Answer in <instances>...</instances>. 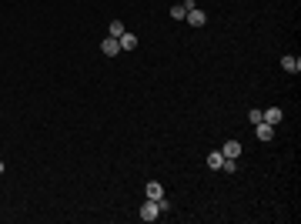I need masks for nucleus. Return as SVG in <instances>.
<instances>
[{
  "label": "nucleus",
  "instance_id": "1",
  "mask_svg": "<svg viewBox=\"0 0 301 224\" xmlns=\"http://www.w3.org/2000/svg\"><path fill=\"white\" fill-rule=\"evenodd\" d=\"M161 218V204L157 201H144L141 204V221H157Z\"/></svg>",
  "mask_w": 301,
  "mask_h": 224
},
{
  "label": "nucleus",
  "instance_id": "2",
  "mask_svg": "<svg viewBox=\"0 0 301 224\" xmlns=\"http://www.w3.org/2000/svg\"><path fill=\"white\" fill-rule=\"evenodd\" d=\"M144 194H148V201H157V204H161V201H164V187H161V181H148V184H144Z\"/></svg>",
  "mask_w": 301,
  "mask_h": 224
},
{
  "label": "nucleus",
  "instance_id": "3",
  "mask_svg": "<svg viewBox=\"0 0 301 224\" xmlns=\"http://www.w3.org/2000/svg\"><path fill=\"white\" fill-rule=\"evenodd\" d=\"M194 7H198L194 0H184V3H174V7H171V17H174V20H184V17H188V10H194Z\"/></svg>",
  "mask_w": 301,
  "mask_h": 224
},
{
  "label": "nucleus",
  "instance_id": "4",
  "mask_svg": "<svg viewBox=\"0 0 301 224\" xmlns=\"http://www.w3.org/2000/svg\"><path fill=\"white\" fill-rule=\"evenodd\" d=\"M281 117H284L281 107H264V111H261V121H264V124H281Z\"/></svg>",
  "mask_w": 301,
  "mask_h": 224
},
{
  "label": "nucleus",
  "instance_id": "5",
  "mask_svg": "<svg viewBox=\"0 0 301 224\" xmlns=\"http://www.w3.org/2000/svg\"><path fill=\"white\" fill-rule=\"evenodd\" d=\"M281 67L288 71V74H298V71H301V57H295V54H284V57H281Z\"/></svg>",
  "mask_w": 301,
  "mask_h": 224
},
{
  "label": "nucleus",
  "instance_id": "6",
  "mask_svg": "<svg viewBox=\"0 0 301 224\" xmlns=\"http://www.w3.org/2000/svg\"><path fill=\"white\" fill-rule=\"evenodd\" d=\"M221 154H225V157H231V161H238V157H241V141H225Z\"/></svg>",
  "mask_w": 301,
  "mask_h": 224
},
{
  "label": "nucleus",
  "instance_id": "7",
  "mask_svg": "<svg viewBox=\"0 0 301 224\" xmlns=\"http://www.w3.org/2000/svg\"><path fill=\"white\" fill-rule=\"evenodd\" d=\"M254 134H258V141H271V137H275V124L258 121V124H254Z\"/></svg>",
  "mask_w": 301,
  "mask_h": 224
},
{
  "label": "nucleus",
  "instance_id": "8",
  "mask_svg": "<svg viewBox=\"0 0 301 224\" xmlns=\"http://www.w3.org/2000/svg\"><path fill=\"white\" fill-rule=\"evenodd\" d=\"M117 44H121V54H124V50H134V47H137V37H134L131 30H124V34L117 37Z\"/></svg>",
  "mask_w": 301,
  "mask_h": 224
},
{
  "label": "nucleus",
  "instance_id": "9",
  "mask_svg": "<svg viewBox=\"0 0 301 224\" xmlns=\"http://www.w3.org/2000/svg\"><path fill=\"white\" fill-rule=\"evenodd\" d=\"M191 24V27H204L207 24V17H204V10H198V7H194V10H188V17H184Z\"/></svg>",
  "mask_w": 301,
  "mask_h": 224
},
{
  "label": "nucleus",
  "instance_id": "10",
  "mask_svg": "<svg viewBox=\"0 0 301 224\" xmlns=\"http://www.w3.org/2000/svg\"><path fill=\"white\" fill-rule=\"evenodd\" d=\"M100 50H104L107 57L121 54V44H117V37H104V44H100Z\"/></svg>",
  "mask_w": 301,
  "mask_h": 224
},
{
  "label": "nucleus",
  "instance_id": "11",
  "mask_svg": "<svg viewBox=\"0 0 301 224\" xmlns=\"http://www.w3.org/2000/svg\"><path fill=\"white\" fill-rule=\"evenodd\" d=\"M221 164H225V154H221V150H211V154H207V168L221 171Z\"/></svg>",
  "mask_w": 301,
  "mask_h": 224
},
{
  "label": "nucleus",
  "instance_id": "12",
  "mask_svg": "<svg viewBox=\"0 0 301 224\" xmlns=\"http://www.w3.org/2000/svg\"><path fill=\"white\" fill-rule=\"evenodd\" d=\"M124 30H127V27H124V24H121V20H114L111 27H107V37H121V34H124Z\"/></svg>",
  "mask_w": 301,
  "mask_h": 224
},
{
  "label": "nucleus",
  "instance_id": "13",
  "mask_svg": "<svg viewBox=\"0 0 301 224\" xmlns=\"http://www.w3.org/2000/svg\"><path fill=\"white\" fill-rule=\"evenodd\" d=\"M221 171H227V174H234V171H238V161H231V157H225V164H221Z\"/></svg>",
  "mask_w": 301,
  "mask_h": 224
},
{
  "label": "nucleus",
  "instance_id": "14",
  "mask_svg": "<svg viewBox=\"0 0 301 224\" xmlns=\"http://www.w3.org/2000/svg\"><path fill=\"white\" fill-rule=\"evenodd\" d=\"M248 121H251V124H258V121H261V111H258V107H254V111H248Z\"/></svg>",
  "mask_w": 301,
  "mask_h": 224
},
{
  "label": "nucleus",
  "instance_id": "15",
  "mask_svg": "<svg viewBox=\"0 0 301 224\" xmlns=\"http://www.w3.org/2000/svg\"><path fill=\"white\" fill-rule=\"evenodd\" d=\"M3 171H7V164H3V161H0V174H3Z\"/></svg>",
  "mask_w": 301,
  "mask_h": 224
}]
</instances>
